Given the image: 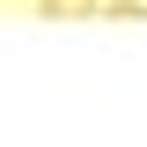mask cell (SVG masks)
Returning a JSON list of instances; mask_svg holds the SVG:
<instances>
[{"mask_svg":"<svg viewBox=\"0 0 147 147\" xmlns=\"http://www.w3.org/2000/svg\"><path fill=\"white\" fill-rule=\"evenodd\" d=\"M37 7H44V15H52V22H74V15H96L103 0H37Z\"/></svg>","mask_w":147,"mask_h":147,"instance_id":"cell-1","label":"cell"}]
</instances>
